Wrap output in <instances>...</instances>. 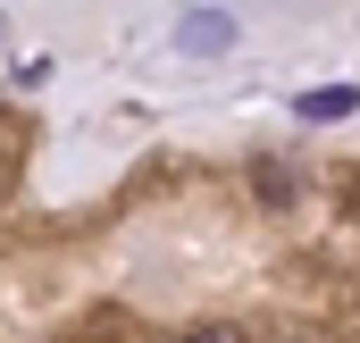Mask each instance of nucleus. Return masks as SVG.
<instances>
[{
  "instance_id": "obj_1",
  "label": "nucleus",
  "mask_w": 360,
  "mask_h": 343,
  "mask_svg": "<svg viewBox=\"0 0 360 343\" xmlns=\"http://www.w3.org/2000/svg\"><path fill=\"white\" fill-rule=\"evenodd\" d=\"M293 109H302L310 126H335V117H352V109H360V84H310Z\"/></svg>"
},
{
  "instance_id": "obj_2",
  "label": "nucleus",
  "mask_w": 360,
  "mask_h": 343,
  "mask_svg": "<svg viewBox=\"0 0 360 343\" xmlns=\"http://www.w3.org/2000/svg\"><path fill=\"white\" fill-rule=\"evenodd\" d=\"M184 51H226V42H235V17H226V8H210V17H184V34H176Z\"/></svg>"
},
{
  "instance_id": "obj_3",
  "label": "nucleus",
  "mask_w": 360,
  "mask_h": 343,
  "mask_svg": "<svg viewBox=\"0 0 360 343\" xmlns=\"http://www.w3.org/2000/svg\"><path fill=\"white\" fill-rule=\"evenodd\" d=\"M184 343H243L235 327H201V335H184Z\"/></svg>"
}]
</instances>
